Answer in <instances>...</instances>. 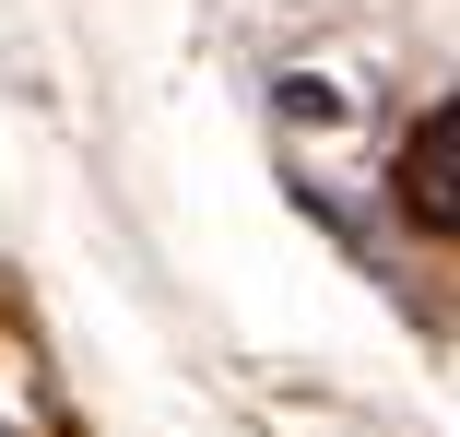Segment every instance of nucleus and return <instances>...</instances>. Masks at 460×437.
Listing matches in <instances>:
<instances>
[{
    "label": "nucleus",
    "instance_id": "obj_1",
    "mask_svg": "<svg viewBox=\"0 0 460 437\" xmlns=\"http://www.w3.org/2000/svg\"><path fill=\"white\" fill-rule=\"evenodd\" d=\"M402 201H413V225H460V95L402 142Z\"/></svg>",
    "mask_w": 460,
    "mask_h": 437
}]
</instances>
